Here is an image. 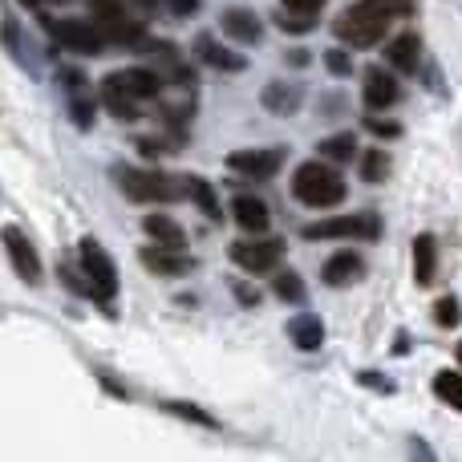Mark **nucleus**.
Returning a JSON list of instances; mask_svg holds the SVG:
<instances>
[{
	"mask_svg": "<svg viewBox=\"0 0 462 462\" xmlns=\"http://www.w3.org/2000/svg\"><path fill=\"white\" fill-rule=\"evenodd\" d=\"M325 65H328V73H333V78H349L353 57L345 53V49H328V53H325Z\"/></svg>",
	"mask_w": 462,
	"mask_h": 462,
	"instance_id": "nucleus-31",
	"label": "nucleus"
},
{
	"mask_svg": "<svg viewBox=\"0 0 462 462\" xmlns=\"http://www.w3.org/2000/svg\"><path fill=\"white\" fill-rule=\"evenodd\" d=\"M89 13H94V29L102 32V41H114V45H143V24L134 16H126V8L118 0H89Z\"/></svg>",
	"mask_w": 462,
	"mask_h": 462,
	"instance_id": "nucleus-6",
	"label": "nucleus"
},
{
	"mask_svg": "<svg viewBox=\"0 0 462 462\" xmlns=\"http://www.w3.org/2000/svg\"><path fill=\"white\" fill-rule=\"evenodd\" d=\"M138 260H143L154 276H187V272L195 268V260L183 252V247H162V244L143 247V252H138Z\"/></svg>",
	"mask_w": 462,
	"mask_h": 462,
	"instance_id": "nucleus-11",
	"label": "nucleus"
},
{
	"mask_svg": "<svg viewBox=\"0 0 462 462\" xmlns=\"http://www.w3.org/2000/svg\"><path fill=\"white\" fill-rule=\"evenodd\" d=\"M21 5H24V8H41V0H21Z\"/></svg>",
	"mask_w": 462,
	"mask_h": 462,
	"instance_id": "nucleus-39",
	"label": "nucleus"
},
{
	"mask_svg": "<svg viewBox=\"0 0 462 462\" xmlns=\"http://www.w3.org/2000/svg\"><path fill=\"white\" fill-rule=\"evenodd\" d=\"M138 5H143V8H151V5H154V0H138Z\"/></svg>",
	"mask_w": 462,
	"mask_h": 462,
	"instance_id": "nucleus-40",
	"label": "nucleus"
},
{
	"mask_svg": "<svg viewBox=\"0 0 462 462\" xmlns=\"http://www.w3.org/2000/svg\"><path fill=\"white\" fill-rule=\"evenodd\" d=\"M106 86L122 89L126 97H134V102H143V97H159L162 89V78L154 69H118L106 78Z\"/></svg>",
	"mask_w": 462,
	"mask_h": 462,
	"instance_id": "nucleus-12",
	"label": "nucleus"
},
{
	"mask_svg": "<svg viewBox=\"0 0 462 462\" xmlns=\"http://www.w3.org/2000/svg\"><path fill=\"white\" fill-rule=\"evenodd\" d=\"M0 239H5V252H8V260H13V272L24 280V284L37 288L45 268H41V255H37V247H32V239L24 236L21 227H5Z\"/></svg>",
	"mask_w": 462,
	"mask_h": 462,
	"instance_id": "nucleus-10",
	"label": "nucleus"
},
{
	"mask_svg": "<svg viewBox=\"0 0 462 462\" xmlns=\"http://www.w3.org/2000/svg\"><path fill=\"white\" fill-rule=\"evenodd\" d=\"M385 175H390V154L377 146V151H369L365 159H361V179H365V183H382Z\"/></svg>",
	"mask_w": 462,
	"mask_h": 462,
	"instance_id": "nucleus-28",
	"label": "nucleus"
},
{
	"mask_svg": "<svg viewBox=\"0 0 462 462\" xmlns=\"http://www.w3.org/2000/svg\"><path fill=\"white\" fill-rule=\"evenodd\" d=\"M361 382H365V385H374V390H382V393H390V390H393V385L385 382V377H374V374H361Z\"/></svg>",
	"mask_w": 462,
	"mask_h": 462,
	"instance_id": "nucleus-37",
	"label": "nucleus"
},
{
	"mask_svg": "<svg viewBox=\"0 0 462 462\" xmlns=\"http://www.w3.org/2000/svg\"><path fill=\"white\" fill-rule=\"evenodd\" d=\"M272 292L288 304H304V280L296 276V272H276V276H272Z\"/></svg>",
	"mask_w": 462,
	"mask_h": 462,
	"instance_id": "nucleus-27",
	"label": "nucleus"
},
{
	"mask_svg": "<svg viewBox=\"0 0 462 462\" xmlns=\"http://www.w3.org/2000/svg\"><path fill=\"white\" fill-rule=\"evenodd\" d=\"M167 5H171V13L175 16H191L195 8H199V0H167Z\"/></svg>",
	"mask_w": 462,
	"mask_h": 462,
	"instance_id": "nucleus-36",
	"label": "nucleus"
},
{
	"mask_svg": "<svg viewBox=\"0 0 462 462\" xmlns=\"http://www.w3.org/2000/svg\"><path fill=\"white\" fill-rule=\"evenodd\" d=\"M118 187L134 203H175L183 199V179L162 175V171H138V167H114Z\"/></svg>",
	"mask_w": 462,
	"mask_h": 462,
	"instance_id": "nucleus-3",
	"label": "nucleus"
},
{
	"mask_svg": "<svg viewBox=\"0 0 462 462\" xmlns=\"http://www.w3.org/2000/svg\"><path fill=\"white\" fill-rule=\"evenodd\" d=\"M304 239H377L382 236V219L374 211H353V216L317 219V224L300 227Z\"/></svg>",
	"mask_w": 462,
	"mask_h": 462,
	"instance_id": "nucleus-5",
	"label": "nucleus"
},
{
	"mask_svg": "<svg viewBox=\"0 0 462 462\" xmlns=\"http://www.w3.org/2000/svg\"><path fill=\"white\" fill-rule=\"evenodd\" d=\"M288 61H292V65H304V61H309V53H300V49H292V53H288Z\"/></svg>",
	"mask_w": 462,
	"mask_h": 462,
	"instance_id": "nucleus-38",
	"label": "nucleus"
},
{
	"mask_svg": "<svg viewBox=\"0 0 462 462\" xmlns=\"http://www.w3.org/2000/svg\"><path fill=\"white\" fill-rule=\"evenodd\" d=\"M260 102H263V110L268 114H296V106H300V86H284V81H268L263 86V94H260Z\"/></svg>",
	"mask_w": 462,
	"mask_h": 462,
	"instance_id": "nucleus-20",
	"label": "nucleus"
},
{
	"mask_svg": "<svg viewBox=\"0 0 462 462\" xmlns=\"http://www.w3.org/2000/svg\"><path fill=\"white\" fill-rule=\"evenodd\" d=\"M284 146H268V151H260V146H252V151H231L227 154V167L236 171V175L244 179H276V171L284 167Z\"/></svg>",
	"mask_w": 462,
	"mask_h": 462,
	"instance_id": "nucleus-9",
	"label": "nucleus"
},
{
	"mask_svg": "<svg viewBox=\"0 0 462 462\" xmlns=\"http://www.w3.org/2000/svg\"><path fill=\"white\" fill-rule=\"evenodd\" d=\"M288 341L300 353H317L320 345H325V320H320L317 312H296V317L288 320Z\"/></svg>",
	"mask_w": 462,
	"mask_h": 462,
	"instance_id": "nucleus-14",
	"label": "nucleus"
},
{
	"mask_svg": "<svg viewBox=\"0 0 462 462\" xmlns=\"http://www.w3.org/2000/svg\"><path fill=\"white\" fill-rule=\"evenodd\" d=\"M365 276V260H361L357 252H337L325 260V268H320V280H325L328 288H345V284H357V280Z\"/></svg>",
	"mask_w": 462,
	"mask_h": 462,
	"instance_id": "nucleus-13",
	"label": "nucleus"
},
{
	"mask_svg": "<svg viewBox=\"0 0 462 462\" xmlns=\"http://www.w3.org/2000/svg\"><path fill=\"white\" fill-rule=\"evenodd\" d=\"M284 8H292V13H320V5L325 0H280Z\"/></svg>",
	"mask_w": 462,
	"mask_h": 462,
	"instance_id": "nucleus-34",
	"label": "nucleus"
},
{
	"mask_svg": "<svg viewBox=\"0 0 462 462\" xmlns=\"http://www.w3.org/2000/svg\"><path fill=\"white\" fill-rule=\"evenodd\" d=\"M231 216H236V224L244 227L247 236H263L272 224L268 203L255 199V195H236V199H231Z\"/></svg>",
	"mask_w": 462,
	"mask_h": 462,
	"instance_id": "nucleus-16",
	"label": "nucleus"
},
{
	"mask_svg": "<svg viewBox=\"0 0 462 462\" xmlns=\"http://www.w3.org/2000/svg\"><path fill=\"white\" fill-rule=\"evenodd\" d=\"M458 361H462V341H458Z\"/></svg>",
	"mask_w": 462,
	"mask_h": 462,
	"instance_id": "nucleus-41",
	"label": "nucleus"
},
{
	"mask_svg": "<svg viewBox=\"0 0 462 462\" xmlns=\"http://www.w3.org/2000/svg\"><path fill=\"white\" fill-rule=\"evenodd\" d=\"M78 260H81V276L89 280V292H94L97 304H110L118 296V268L114 260L106 255V247L97 239H81L78 244Z\"/></svg>",
	"mask_w": 462,
	"mask_h": 462,
	"instance_id": "nucleus-4",
	"label": "nucleus"
},
{
	"mask_svg": "<svg viewBox=\"0 0 462 462\" xmlns=\"http://www.w3.org/2000/svg\"><path fill=\"white\" fill-rule=\"evenodd\" d=\"M365 130H374V134H382V138H398L402 134L398 122H382V118H374V114L365 118Z\"/></svg>",
	"mask_w": 462,
	"mask_h": 462,
	"instance_id": "nucleus-33",
	"label": "nucleus"
},
{
	"mask_svg": "<svg viewBox=\"0 0 462 462\" xmlns=\"http://www.w3.org/2000/svg\"><path fill=\"white\" fill-rule=\"evenodd\" d=\"M195 53H199L203 65H211V69H219V73H239L247 65L244 53H231L227 45H219V41L208 37V32H203V37H195Z\"/></svg>",
	"mask_w": 462,
	"mask_h": 462,
	"instance_id": "nucleus-17",
	"label": "nucleus"
},
{
	"mask_svg": "<svg viewBox=\"0 0 462 462\" xmlns=\"http://www.w3.org/2000/svg\"><path fill=\"white\" fill-rule=\"evenodd\" d=\"M231 260L252 276L276 272L284 260V239H239V244H231Z\"/></svg>",
	"mask_w": 462,
	"mask_h": 462,
	"instance_id": "nucleus-8",
	"label": "nucleus"
},
{
	"mask_svg": "<svg viewBox=\"0 0 462 462\" xmlns=\"http://www.w3.org/2000/svg\"><path fill=\"white\" fill-rule=\"evenodd\" d=\"M41 21H45V16H41ZM45 29H49V37H53L57 45L69 49V53H78V57L106 53L102 32H97L94 24H86V21H73V16H49Z\"/></svg>",
	"mask_w": 462,
	"mask_h": 462,
	"instance_id": "nucleus-7",
	"label": "nucleus"
},
{
	"mask_svg": "<svg viewBox=\"0 0 462 462\" xmlns=\"http://www.w3.org/2000/svg\"><path fill=\"white\" fill-rule=\"evenodd\" d=\"M183 195H191L195 203H199V211L208 219H219L224 211H219V199H216V187L208 183V179H199V175H187L183 179Z\"/></svg>",
	"mask_w": 462,
	"mask_h": 462,
	"instance_id": "nucleus-23",
	"label": "nucleus"
},
{
	"mask_svg": "<svg viewBox=\"0 0 462 462\" xmlns=\"http://www.w3.org/2000/svg\"><path fill=\"white\" fill-rule=\"evenodd\" d=\"M434 320H439L442 328H458V325H462V304H458V296H442V300L434 304Z\"/></svg>",
	"mask_w": 462,
	"mask_h": 462,
	"instance_id": "nucleus-29",
	"label": "nucleus"
},
{
	"mask_svg": "<svg viewBox=\"0 0 462 462\" xmlns=\"http://www.w3.org/2000/svg\"><path fill=\"white\" fill-rule=\"evenodd\" d=\"M434 393H439L450 410H458L462 414V374H450V369L434 374Z\"/></svg>",
	"mask_w": 462,
	"mask_h": 462,
	"instance_id": "nucleus-24",
	"label": "nucleus"
},
{
	"mask_svg": "<svg viewBox=\"0 0 462 462\" xmlns=\"http://www.w3.org/2000/svg\"><path fill=\"white\" fill-rule=\"evenodd\" d=\"M236 300L247 304V309H255V304H260V292H255L252 284H236Z\"/></svg>",
	"mask_w": 462,
	"mask_h": 462,
	"instance_id": "nucleus-35",
	"label": "nucleus"
},
{
	"mask_svg": "<svg viewBox=\"0 0 462 462\" xmlns=\"http://www.w3.org/2000/svg\"><path fill=\"white\" fill-rule=\"evenodd\" d=\"M345 179H341V171H333L328 162H300L296 167V175H292V195L304 203V208H317V211H325V208H337V203H345Z\"/></svg>",
	"mask_w": 462,
	"mask_h": 462,
	"instance_id": "nucleus-2",
	"label": "nucleus"
},
{
	"mask_svg": "<svg viewBox=\"0 0 462 462\" xmlns=\"http://www.w3.org/2000/svg\"><path fill=\"white\" fill-rule=\"evenodd\" d=\"M402 97V86L398 78H393L390 69H365V106L369 110H385V106H393Z\"/></svg>",
	"mask_w": 462,
	"mask_h": 462,
	"instance_id": "nucleus-15",
	"label": "nucleus"
},
{
	"mask_svg": "<svg viewBox=\"0 0 462 462\" xmlns=\"http://www.w3.org/2000/svg\"><path fill=\"white\" fill-rule=\"evenodd\" d=\"M219 24H224V32L231 41H239V45H255V41H260V32H263L260 16L247 13V8H227V13L219 16Z\"/></svg>",
	"mask_w": 462,
	"mask_h": 462,
	"instance_id": "nucleus-18",
	"label": "nucleus"
},
{
	"mask_svg": "<svg viewBox=\"0 0 462 462\" xmlns=\"http://www.w3.org/2000/svg\"><path fill=\"white\" fill-rule=\"evenodd\" d=\"M418 8V0H357L353 8H345L333 21V32L341 41H349L353 49H369L390 32V24L398 16H410Z\"/></svg>",
	"mask_w": 462,
	"mask_h": 462,
	"instance_id": "nucleus-1",
	"label": "nucleus"
},
{
	"mask_svg": "<svg viewBox=\"0 0 462 462\" xmlns=\"http://www.w3.org/2000/svg\"><path fill=\"white\" fill-rule=\"evenodd\" d=\"M102 102H106V110H110L114 118H122V122H134L138 118V102H134V97H126L122 89L102 86Z\"/></svg>",
	"mask_w": 462,
	"mask_h": 462,
	"instance_id": "nucleus-26",
	"label": "nucleus"
},
{
	"mask_svg": "<svg viewBox=\"0 0 462 462\" xmlns=\"http://www.w3.org/2000/svg\"><path fill=\"white\" fill-rule=\"evenodd\" d=\"M385 57H390L393 69L414 73V69H418V57H422V41H418L414 32H402V37H393V41H390Z\"/></svg>",
	"mask_w": 462,
	"mask_h": 462,
	"instance_id": "nucleus-22",
	"label": "nucleus"
},
{
	"mask_svg": "<svg viewBox=\"0 0 462 462\" xmlns=\"http://www.w3.org/2000/svg\"><path fill=\"white\" fill-rule=\"evenodd\" d=\"M434 268H439V244H434L430 231H422V236H414V284L430 288Z\"/></svg>",
	"mask_w": 462,
	"mask_h": 462,
	"instance_id": "nucleus-19",
	"label": "nucleus"
},
{
	"mask_svg": "<svg viewBox=\"0 0 462 462\" xmlns=\"http://www.w3.org/2000/svg\"><path fill=\"white\" fill-rule=\"evenodd\" d=\"M143 227H146V236H151L154 244H162V247H187V231L179 227L171 216H162V211H151V216L143 219Z\"/></svg>",
	"mask_w": 462,
	"mask_h": 462,
	"instance_id": "nucleus-21",
	"label": "nucleus"
},
{
	"mask_svg": "<svg viewBox=\"0 0 462 462\" xmlns=\"http://www.w3.org/2000/svg\"><path fill=\"white\" fill-rule=\"evenodd\" d=\"M276 24L284 32H309V29H317V13H292V8H288V16L280 13Z\"/></svg>",
	"mask_w": 462,
	"mask_h": 462,
	"instance_id": "nucleus-30",
	"label": "nucleus"
},
{
	"mask_svg": "<svg viewBox=\"0 0 462 462\" xmlns=\"http://www.w3.org/2000/svg\"><path fill=\"white\" fill-rule=\"evenodd\" d=\"M320 154H325L328 162H349L353 154H357V138L345 130V134H328L325 143H320Z\"/></svg>",
	"mask_w": 462,
	"mask_h": 462,
	"instance_id": "nucleus-25",
	"label": "nucleus"
},
{
	"mask_svg": "<svg viewBox=\"0 0 462 462\" xmlns=\"http://www.w3.org/2000/svg\"><path fill=\"white\" fill-rule=\"evenodd\" d=\"M167 410H171V414H179V418H191V422L208 426V430L216 426V418H211V414H203V410H195V406H183V402H171Z\"/></svg>",
	"mask_w": 462,
	"mask_h": 462,
	"instance_id": "nucleus-32",
	"label": "nucleus"
}]
</instances>
